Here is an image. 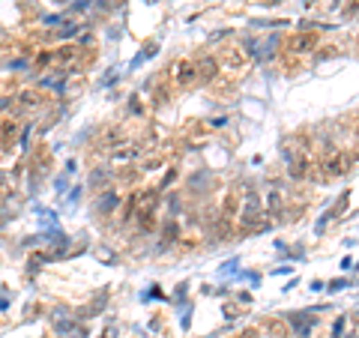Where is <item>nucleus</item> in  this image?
Wrapping results in <instances>:
<instances>
[{
    "label": "nucleus",
    "instance_id": "obj_7",
    "mask_svg": "<svg viewBox=\"0 0 359 338\" xmlns=\"http://www.w3.org/2000/svg\"><path fill=\"white\" fill-rule=\"evenodd\" d=\"M243 338H258V332H245Z\"/></svg>",
    "mask_w": 359,
    "mask_h": 338
},
{
    "label": "nucleus",
    "instance_id": "obj_1",
    "mask_svg": "<svg viewBox=\"0 0 359 338\" xmlns=\"http://www.w3.org/2000/svg\"><path fill=\"white\" fill-rule=\"evenodd\" d=\"M213 60H216V66H219V72H243L249 66V54H245L240 45H222Z\"/></svg>",
    "mask_w": 359,
    "mask_h": 338
},
{
    "label": "nucleus",
    "instance_id": "obj_3",
    "mask_svg": "<svg viewBox=\"0 0 359 338\" xmlns=\"http://www.w3.org/2000/svg\"><path fill=\"white\" fill-rule=\"evenodd\" d=\"M171 81L177 87H189V84L198 81V63L192 57H183V60H174L171 66Z\"/></svg>",
    "mask_w": 359,
    "mask_h": 338
},
{
    "label": "nucleus",
    "instance_id": "obj_2",
    "mask_svg": "<svg viewBox=\"0 0 359 338\" xmlns=\"http://www.w3.org/2000/svg\"><path fill=\"white\" fill-rule=\"evenodd\" d=\"M132 206H135V215L141 219V228H144V231L153 228L156 206H159V195H156V192H141L138 198L132 201Z\"/></svg>",
    "mask_w": 359,
    "mask_h": 338
},
{
    "label": "nucleus",
    "instance_id": "obj_4",
    "mask_svg": "<svg viewBox=\"0 0 359 338\" xmlns=\"http://www.w3.org/2000/svg\"><path fill=\"white\" fill-rule=\"evenodd\" d=\"M317 42H320V36H317L315 30L294 33V36H288V51H290V54H308V51L317 48Z\"/></svg>",
    "mask_w": 359,
    "mask_h": 338
},
{
    "label": "nucleus",
    "instance_id": "obj_6",
    "mask_svg": "<svg viewBox=\"0 0 359 338\" xmlns=\"http://www.w3.org/2000/svg\"><path fill=\"white\" fill-rule=\"evenodd\" d=\"M42 99H45V93H40V90H21L18 93V105L21 108H40Z\"/></svg>",
    "mask_w": 359,
    "mask_h": 338
},
{
    "label": "nucleus",
    "instance_id": "obj_5",
    "mask_svg": "<svg viewBox=\"0 0 359 338\" xmlns=\"http://www.w3.org/2000/svg\"><path fill=\"white\" fill-rule=\"evenodd\" d=\"M49 57L54 66H69L72 60H78V48H75V45H60V48L49 51Z\"/></svg>",
    "mask_w": 359,
    "mask_h": 338
}]
</instances>
